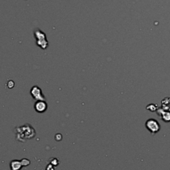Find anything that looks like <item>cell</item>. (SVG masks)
<instances>
[{"instance_id": "obj_1", "label": "cell", "mask_w": 170, "mask_h": 170, "mask_svg": "<svg viewBox=\"0 0 170 170\" xmlns=\"http://www.w3.org/2000/svg\"><path fill=\"white\" fill-rule=\"evenodd\" d=\"M145 127L152 134H155L160 130V125L155 119H148L145 122Z\"/></svg>"}, {"instance_id": "obj_2", "label": "cell", "mask_w": 170, "mask_h": 170, "mask_svg": "<svg viewBox=\"0 0 170 170\" xmlns=\"http://www.w3.org/2000/svg\"><path fill=\"white\" fill-rule=\"evenodd\" d=\"M158 114L163 121L166 122H170V112L163 110V109H158Z\"/></svg>"}, {"instance_id": "obj_3", "label": "cell", "mask_w": 170, "mask_h": 170, "mask_svg": "<svg viewBox=\"0 0 170 170\" xmlns=\"http://www.w3.org/2000/svg\"><path fill=\"white\" fill-rule=\"evenodd\" d=\"M47 109V105H46V103H44L43 102H37L36 104H35V109L37 112H43L45 111V110Z\"/></svg>"}, {"instance_id": "obj_4", "label": "cell", "mask_w": 170, "mask_h": 170, "mask_svg": "<svg viewBox=\"0 0 170 170\" xmlns=\"http://www.w3.org/2000/svg\"><path fill=\"white\" fill-rule=\"evenodd\" d=\"M11 167H12V170H18L21 167V164L19 162H12V164H11Z\"/></svg>"}]
</instances>
